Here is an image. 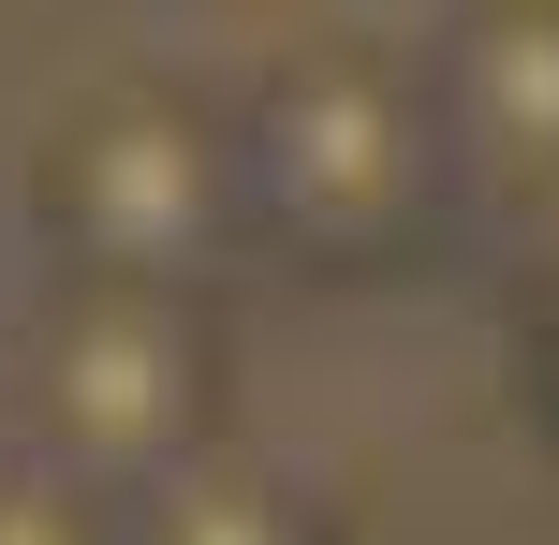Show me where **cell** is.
Instances as JSON below:
<instances>
[{"label": "cell", "mask_w": 559, "mask_h": 545, "mask_svg": "<svg viewBox=\"0 0 559 545\" xmlns=\"http://www.w3.org/2000/svg\"><path fill=\"white\" fill-rule=\"evenodd\" d=\"M29 222L59 281H163V295H206L236 236H265L236 118H206L177 74H104L88 104H59L29 147Z\"/></svg>", "instance_id": "6da1fadb"}, {"label": "cell", "mask_w": 559, "mask_h": 545, "mask_svg": "<svg viewBox=\"0 0 559 545\" xmlns=\"http://www.w3.org/2000/svg\"><path fill=\"white\" fill-rule=\"evenodd\" d=\"M222 442V324L163 281H59L29 324V458L133 501Z\"/></svg>", "instance_id": "7a4b0ae2"}, {"label": "cell", "mask_w": 559, "mask_h": 545, "mask_svg": "<svg viewBox=\"0 0 559 545\" xmlns=\"http://www.w3.org/2000/svg\"><path fill=\"white\" fill-rule=\"evenodd\" d=\"M236 147H251V222L309 265H383L427 206V104H413V74H383L354 45L295 59L236 118Z\"/></svg>", "instance_id": "3957f363"}, {"label": "cell", "mask_w": 559, "mask_h": 545, "mask_svg": "<svg viewBox=\"0 0 559 545\" xmlns=\"http://www.w3.org/2000/svg\"><path fill=\"white\" fill-rule=\"evenodd\" d=\"M118 517H133V545H324V531H309V501L280 487V472L222 458V442H206L192 472H163V487H133Z\"/></svg>", "instance_id": "277c9868"}, {"label": "cell", "mask_w": 559, "mask_h": 545, "mask_svg": "<svg viewBox=\"0 0 559 545\" xmlns=\"http://www.w3.org/2000/svg\"><path fill=\"white\" fill-rule=\"evenodd\" d=\"M472 133L559 163V15H501V29L472 45Z\"/></svg>", "instance_id": "5b68a950"}, {"label": "cell", "mask_w": 559, "mask_h": 545, "mask_svg": "<svg viewBox=\"0 0 559 545\" xmlns=\"http://www.w3.org/2000/svg\"><path fill=\"white\" fill-rule=\"evenodd\" d=\"M0 545H133V517L74 487L59 458H0Z\"/></svg>", "instance_id": "8992f818"}]
</instances>
